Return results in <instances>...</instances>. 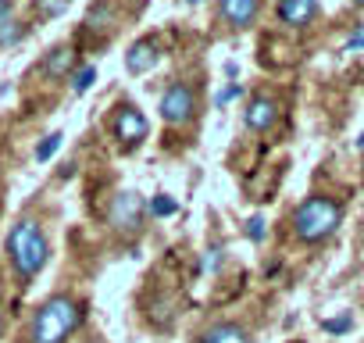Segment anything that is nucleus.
I'll return each instance as SVG.
<instances>
[{
    "instance_id": "nucleus-15",
    "label": "nucleus",
    "mask_w": 364,
    "mask_h": 343,
    "mask_svg": "<svg viewBox=\"0 0 364 343\" xmlns=\"http://www.w3.org/2000/svg\"><path fill=\"white\" fill-rule=\"evenodd\" d=\"M26 36V26H18V22H0V43H18Z\"/></svg>"
},
{
    "instance_id": "nucleus-4",
    "label": "nucleus",
    "mask_w": 364,
    "mask_h": 343,
    "mask_svg": "<svg viewBox=\"0 0 364 343\" xmlns=\"http://www.w3.org/2000/svg\"><path fill=\"white\" fill-rule=\"evenodd\" d=\"M161 118L168 125H186L193 118V90L186 83H171L161 97Z\"/></svg>"
},
{
    "instance_id": "nucleus-11",
    "label": "nucleus",
    "mask_w": 364,
    "mask_h": 343,
    "mask_svg": "<svg viewBox=\"0 0 364 343\" xmlns=\"http://www.w3.org/2000/svg\"><path fill=\"white\" fill-rule=\"evenodd\" d=\"M314 11H318L314 0H279V15L286 26H304L314 19Z\"/></svg>"
},
{
    "instance_id": "nucleus-10",
    "label": "nucleus",
    "mask_w": 364,
    "mask_h": 343,
    "mask_svg": "<svg viewBox=\"0 0 364 343\" xmlns=\"http://www.w3.org/2000/svg\"><path fill=\"white\" fill-rule=\"evenodd\" d=\"M200 343H254V339H250V332H247L243 325H236V322H218V325H211V329L200 332Z\"/></svg>"
},
{
    "instance_id": "nucleus-7",
    "label": "nucleus",
    "mask_w": 364,
    "mask_h": 343,
    "mask_svg": "<svg viewBox=\"0 0 364 343\" xmlns=\"http://www.w3.org/2000/svg\"><path fill=\"white\" fill-rule=\"evenodd\" d=\"M257 8H261V0H222L218 11H222V22H229L232 29H247L254 22Z\"/></svg>"
},
{
    "instance_id": "nucleus-3",
    "label": "nucleus",
    "mask_w": 364,
    "mask_h": 343,
    "mask_svg": "<svg viewBox=\"0 0 364 343\" xmlns=\"http://www.w3.org/2000/svg\"><path fill=\"white\" fill-rule=\"evenodd\" d=\"M343 222V208L332 197H307L296 211H293V233L304 243H321L328 240Z\"/></svg>"
},
{
    "instance_id": "nucleus-22",
    "label": "nucleus",
    "mask_w": 364,
    "mask_h": 343,
    "mask_svg": "<svg viewBox=\"0 0 364 343\" xmlns=\"http://www.w3.org/2000/svg\"><path fill=\"white\" fill-rule=\"evenodd\" d=\"M8 15H11V0H0V22H8Z\"/></svg>"
},
{
    "instance_id": "nucleus-12",
    "label": "nucleus",
    "mask_w": 364,
    "mask_h": 343,
    "mask_svg": "<svg viewBox=\"0 0 364 343\" xmlns=\"http://www.w3.org/2000/svg\"><path fill=\"white\" fill-rule=\"evenodd\" d=\"M72 65H75V51H72V47H58V51H50L47 61H43L47 75H65Z\"/></svg>"
},
{
    "instance_id": "nucleus-2",
    "label": "nucleus",
    "mask_w": 364,
    "mask_h": 343,
    "mask_svg": "<svg viewBox=\"0 0 364 343\" xmlns=\"http://www.w3.org/2000/svg\"><path fill=\"white\" fill-rule=\"evenodd\" d=\"M79 322H82V307L72 297L58 293V297L43 300V307L36 311L29 339L33 343H65L79 329Z\"/></svg>"
},
{
    "instance_id": "nucleus-13",
    "label": "nucleus",
    "mask_w": 364,
    "mask_h": 343,
    "mask_svg": "<svg viewBox=\"0 0 364 343\" xmlns=\"http://www.w3.org/2000/svg\"><path fill=\"white\" fill-rule=\"evenodd\" d=\"M178 211V204L168 197V194H157L154 201H150V215H157V218H168V215H175Z\"/></svg>"
},
{
    "instance_id": "nucleus-9",
    "label": "nucleus",
    "mask_w": 364,
    "mask_h": 343,
    "mask_svg": "<svg viewBox=\"0 0 364 343\" xmlns=\"http://www.w3.org/2000/svg\"><path fill=\"white\" fill-rule=\"evenodd\" d=\"M157 61H161V54H157V47H154L150 40H139V43H132V47H129V54H125V68H129L132 75H143V72H150Z\"/></svg>"
},
{
    "instance_id": "nucleus-25",
    "label": "nucleus",
    "mask_w": 364,
    "mask_h": 343,
    "mask_svg": "<svg viewBox=\"0 0 364 343\" xmlns=\"http://www.w3.org/2000/svg\"><path fill=\"white\" fill-rule=\"evenodd\" d=\"M0 329H4V325H0Z\"/></svg>"
},
{
    "instance_id": "nucleus-21",
    "label": "nucleus",
    "mask_w": 364,
    "mask_h": 343,
    "mask_svg": "<svg viewBox=\"0 0 364 343\" xmlns=\"http://www.w3.org/2000/svg\"><path fill=\"white\" fill-rule=\"evenodd\" d=\"M346 47H350V51H353V47H364V29H357V33L350 36V43H346Z\"/></svg>"
},
{
    "instance_id": "nucleus-23",
    "label": "nucleus",
    "mask_w": 364,
    "mask_h": 343,
    "mask_svg": "<svg viewBox=\"0 0 364 343\" xmlns=\"http://www.w3.org/2000/svg\"><path fill=\"white\" fill-rule=\"evenodd\" d=\"M357 147H360V150H364V132H360V136H357Z\"/></svg>"
},
{
    "instance_id": "nucleus-1",
    "label": "nucleus",
    "mask_w": 364,
    "mask_h": 343,
    "mask_svg": "<svg viewBox=\"0 0 364 343\" xmlns=\"http://www.w3.org/2000/svg\"><path fill=\"white\" fill-rule=\"evenodd\" d=\"M8 254H11V265H15V272H18L22 283L36 279L43 272L47 258H50V247H47L43 229L33 218L15 222V229L8 233Z\"/></svg>"
},
{
    "instance_id": "nucleus-5",
    "label": "nucleus",
    "mask_w": 364,
    "mask_h": 343,
    "mask_svg": "<svg viewBox=\"0 0 364 343\" xmlns=\"http://www.w3.org/2000/svg\"><path fill=\"white\" fill-rule=\"evenodd\" d=\"M111 132H114L125 147L139 143V139L146 136V118H143V111H136L132 104H122V107L114 111V118H111Z\"/></svg>"
},
{
    "instance_id": "nucleus-16",
    "label": "nucleus",
    "mask_w": 364,
    "mask_h": 343,
    "mask_svg": "<svg viewBox=\"0 0 364 343\" xmlns=\"http://www.w3.org/2000/svg\"><path fill=\"white\" fill-rule=\"evenodd\" d=\"M58 147H61V132H50V136L36 147V161H50V157L58 154Z\"/></svg>"
},
{
    "instance_id": "nucleus-20",
    "label": "nucleus",
    "mask_w": 364,
    "mask_h": 343,
    "mask_svg": "<svg viewBox=\"0 0 364 343\" xmlns=\"http://www.w3.org/2000/svg\"><path fill=\"white\" fill-rule=\"evenodd\" d=\"M247 233H250V240H254V243H257V240H264V222H261V218H250V222H247Z\"/></svg>"
},
{
    "instance_id": "nucleus-24",
    "label": "nucleus",
    "mask_w": 364,
    "mask_h": 343,
    "mask_svg": "<svg viewBox=\"0 0 364 343\" xmlns=\"http://www.w3.org/2000/svg\"><path fill=\"white\" fill-rule=\"evenodd\" d=\"M186 4H197V0H186Z\"/></svg>"
},
{
    "instance_id": "nucleus-8",
    "label": "nucleus",
    "mask_w": 364,
    "mask_h": 343,
    "mask_svg": "<svg viewBox=\"0 0 364 343\" xmlns=\"http://www.w3.org/2000/svg\"><path fill=\"white\" fill-rule=\"evenodd\" d=\"M275 118H279V104H275L272 97H254V100H250V107H247V125H250L254 132L272 129Z\"/></svg>"
},
{
    "instance_id": "nucleus-19",
    "label": "nucleus",
    "mask_w": 364,
    "mask_h": 343,
    "mask_svg": "<svg viewBox=\"0 0 364 343\" xmlns=\"http://www.w3.org/2000/svg\"><path fill=\"white\" fill-rule=\"evenodd\" d=\"M236 97H240V86H229V90H222V93L215 97V104H218V107H225V104H232Z\"/></svg>"
},
{
    "instance_id": "nucleus-14",
    "label": "nucleus",
    "mask_w": 364,
    "mask_h": 343,
    "mask_svg": "<svg viewBox=\"0 0 364 343\" xmlns=\"http://www.w3.org/2000/svg\"><path fill=\"white\" fill-rule=\"evenodd\" d=\"M93 79H97V68L86 65V68H79V72L72 75V90H75V93H86V90L93 86Z\"/></svg>"
},
{
    "instance_id": "nucleus-6",
    "label": "nucleus",
    "mask_w": 364,
    "mask_h": 343,
    "mask_svg": "<svg viewBox=\"0 0 364 343\" xmlns=\"http://www.w3.org/2000/svg\"><path fill=\"white\" fill-rule=\"evenodd\" d=\"M139 218H143V201L136 194H118L111 204V226L122 233H132L139 229Z\"/></svg>"
},
{
    "instance_id": "nucleus-17",
    "label": "nucleus",
    "mask_w": 364,
    "mask_h": 343,
    "mask_svg": "<svg viewBox=\"0 0 364 343\" xmlns=\"http://www.w3.org/2000/svg\"><path fill=\"white\" fill-rule=\"evenodd\" d=\"M36 8H40L43 19H58V15L68 11V0H36Z\"/></svg>"
},
{
    "instance_id": "nucleus-18",
    "label": "nucleus",
    "mask_w": 364,
    "mask_h": 343,
    "mask_svg": "<svg viewBox=\"0 0 364 343\" xmlns=\"http://www.w3.org/2000/svg\"><path fill=\"white\" fill-rule=\"evenodd\" d=\"M321 329H325V332H350V329H353V318H350V315H343V318H325Z\"/></svg>"
}]
</instances>
